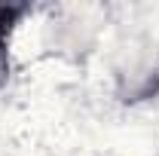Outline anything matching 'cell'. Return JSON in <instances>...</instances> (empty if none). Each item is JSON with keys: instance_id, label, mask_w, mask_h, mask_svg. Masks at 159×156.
Instances as JSON below:
<instances>
[{"instance_id": "cell-1", "label": "cell", "mask_w": 159, "mask_h": 156, "mask_svg": "<svg viewBox=\"0 0 159 156\" xmlns=\"http://www.w3.org/2000/svg\"><path fill=\"white\" fill-rule=\"evenodd\" d=\"M113 86L125 101L159 95V46L147 34H129L110 52Z\"/></svg>"}, {"instance_id": "cell-2", "label": "cell", "mask_w": 159, "mask_h": 156, "mask_svg": "<svg viewBox=\"0 0 159 156\" xmlns=\"http://www.w3.org/2000/svg\"><path fill=\"white\" fill-rule=\"evenodd\" d=\"M43 37H46V46H49L52 55L67 58V61H83L86 55L95 52L101 28L89 9L70 6V9H58L46 21Z\"/></svg>"}, {"instance_id": "cell-3", "label": "cell", "mask_w": 159, "mask_h": 156, "mask_svg": "<svg viewBox=\"0 0 159 156\" xmlns=\"http://www.w3.org/2000/svg\"><path fill=\"white\" fill-rule=\"evenodd\" d=\"M9 80V40H6V28L0 25V86Z\"/></svg>"}]
</instances>
